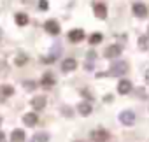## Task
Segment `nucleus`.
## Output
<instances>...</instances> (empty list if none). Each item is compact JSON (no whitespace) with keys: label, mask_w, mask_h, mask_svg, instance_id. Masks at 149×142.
Wrapping results in <instances>:
<instances>
[{"label":"nucleus","mask_w":149,"mask_h":142,"mask_svg":"<svg viewBox=\"0 0 149 142\" xmlns=\"http://www.w3.org/2000/svg\"><path fill=\"white\" fill-rule=\"evenodd\" d=\"M0 125H2V118H0Z\"/></svg>","instance_id":"bb28decb"},{"label":"nucleus","mask_w":149,"mask_h":142,"mask_svg":"<svg viewBox=\"0 0 149 142\" xmlns=\"http://www.w3.org/2000/svg\"><path fill=\"white\" fill-rule=\"evenodd\" d=\"M118 91H119L121 95L130 93V91H132V83H130V81H126V79H121V81H119V84H118Z\"/></svg>","instance_id":"9d476101"},{"label":"nucleus","mask_w":149,"mask_h":142,"mask_svg":"<svg viewBox=\"0 0 149 142\" xmlns=\"http://www.w3.org/2000/svg\"><path fill=\"white\" fill-rule=\"evenodd\" d=\"M37 121H39V116H37L35 112H26V114L23 116V123H25L26 126H35Z\"/></svg>","instance_id":"1a4fd4ad"},{"label":"nucleus","mask_w":149,"mask_h":142,"mask_svg":"<svg viewBox=\"0 0 149 142\" xmlns=\"http://www.w3.org/2000/svg\"><path fill=\"white\" fill-rule=\"evenodd\" d=\"M25 132L23 130H19V128H16V130H13V133H11V142H25Z\"/></svg>","instance_id":"9b49d317"},{"label":"nucleus","mask_w":149,"mask_h":142,"mask_svg":"<svg viewBox=\"0 0 149 142\" xmlns=\"http://www.w3.org/2000/svg\"><path fill=\"white\" fill-rule=\"evenodd\" d=\"M102 42V33H93L90 37V44H100Z\"/></svg>","instance_id":"aec40b11"},{"label":"nucleus","mask_w":149,"mask_h":142,"mask_svg":"<svg viewBox=\"0 0 149 142\" xmlns=\"http://www.w3.org/2000/svg\"><path fill=\"white\" fill-rule=\"evenodd\" d=\"M83 39H84V32L81 28H74V30L68 32V40L70 42H81Z\"/></svg>","instance_id":"7ed1b4c3"},{"label":"nucleus","mask_w":149,"mask_h":142,"mask_svg":"<svg viewBox=\"0 0 149 142\" xmlns=\"http://www.w3.org/2000/svg\"><path fill=\"white\" fill-rule=\"evenodd\" d=\"M25 86H26V90H33V88H35V84H33L32 81H26V83H25Z\"/></svg>","instance_id":"5701e85b"},{"label":"nucleus","mask_w":149,"mask_h":142,"mask_svg":"<svg viewBox=\"0 0 149 142\" xmlns=\"http://www.w3.org/2000/svg\"><path fill=\"white\" fill-rule=\"evenodd\" d=\"M139 46H140V49H149V35H144V37H140L139 39Z\"/></svg>","instance_id":"6ab92c4d"},{"label":"nucleus","mask_w":149,"mask_h":142,"mask_svg":"<svg viewBox=\"0 0 149 142\" xmlns=\"http://www.w3.org/2000/svg\"><path fill=\"white\" fill-rule=\"evenodd\" d=\"M0 142H6V133L0 132Z\"/></svg>","instance_id":"b1692460"},{"label":"nucleus","mask_w":149,"mask_h":142,"mask_svg":"<svg viewBox=\"0 0 149 142\" xmlns=\"http://www.w3.org/2000/svg\"><path fill=\"white\" fill-rule=\"evenodd\" d=\"M121 51H123V47H121V46L112 44V46H109V47L105 49V58H118V56L121 54Z\"/></svg>","instance_id":"39448f33"},{"label":"nucleus","mask_w":149,"mask_h":142,"mask_svg":"<svg viewBox=\"0 0 149 142\" xmlns=\"http://www.w3.org/2000/svg\"><path fill=\"white\" fill-rule=\"evenodd\" d=\"M119 121H121L123 125H126V126H132V125L135 123V112H133V111H123V112L119 114Z\"/></svg>","instance_id":"f03ea898"},{"label":"nucleus","mask_w":149,"mask_h":142,"mask_svg":"<svg viewBox=\"0 0 149 142\" xmlns=\"http://www.w3.org/2000/svg\"><path fill=\"white\" fill-rule=\"evenodd\" d=\"M40 84H42L44 88H51V86L54 84V76H53L51 72H46V74L42 76V81H40Z\"/></svg>","instance_id":"ddd939ff"},{"label":"nucleus","mask_w":149,"mask_h":142,"mask_svg":"<svg viewBox=\"0 0 149 142\" xmlns=\"http://www.w3.org/2000/svg\"><path fill=\"white\" fill-rule=\"evenodd\" d=\"M0 39H2V30H0Z\"/></svg>","instance_id":"a878e982"},{"label":"nucleus","mask_w":149,"mask_h":142,"mask_svg":"<svg viewBox=\"0 0 149 142\" xmlns=\"http://www.w3.org/2000/svg\"><path fill=\"white\" fill-rule=\"evenodd\" d=\"M47 140H49V135H47L46 132L35 133V135H33V139H32V142H47Z\"/></svg>","instance_id":"a211bd4d"},{"label":"nucleus","mask_w":149,"mask_h":142,"mask_svg":"<svg viewBox=\"0 0 149 142\" xmlns=\"http://www.w3.org/2000/svg\"><path fill=\"white\" fill-rule=\"evenodd\" d=\"M91 139H93L95 142H107L109 133H107V130H95V132L91 133Z\"/></svg>","instance_id":"0eeeda50"},{"label":"nucleus","mask_w":149,"mask_h":142,"mask_svg":"<svg viewBox=\"0 0 149 142\" xmlns=\"http://www.w3.org/2000/svg\"><path fill=\"white\" fill-rule=\"evenodd\" d=\"M32 107H33L35 111L44 109V107H46V97H35V98L32 100Z\"/></svg>","instance_id":"2eb2a0df"},{"label":"nucleus","mask_w":149,"mask_h":142,"mask_svg":"<svg viewBox=\"0 0 149 142\" xmlns=\"http://www.w3.org/2000/svg\"><path fill=\"white\" fill-rule=\"evenodd\" d=\"M76 67H77V61L74 58H65L61 61V70H63V72H72Z\"/></svg>","instance_id":"423d86ee"},{"label":"nucleus","mask_w":149,"mask_h":142,"mask_svg":"<svg viewBox=\"0 0 149 142\" xmlns=\"http://www.w3.org/2000/svg\"><path fill=\"white\" fill-rule=\"evenodd\" d=\"M39 7L42 11H47V0H39Z\"/></svg>","instance_id":"4be33fe9"},{"label":"nucleus","mask_w":149,"mask_h":142,"mask_svg":"<svg viewBox=\"0 0 149 142\" xmlns=\"http://www.w3.org/2000/svg\"><path fill=\"white\" fill-rule=\"evenodd\" d=\"M14 95V88L11 84H4V86H0V97L2 98H7V97H13Z\"/></svg>","instance_id":"dca6fc26"},{"label":"nucleus","mask_w":149,"mask_h":142,"mask_svg":"<svg viewBox=\"0 0 149 142\" xmlns=\"http://www.w3.org/2000/svg\"><path fill=\"white\" fill-rule=\"evenodd\" d=\"M14 21H16V25H18V26H25V25L28 23V16H26L25 13H18V14H16V18H14Z\"/></svg>","instance_id":"f3484780"},{"label":"nucleus","mask_w":149,"mask_h":142,"mask_svg":"<svg viewBox=\"0 0 149 142\" xmlns=\"http://www.w3.org/2000/svg\"><path fill=\"white\" fill-rule=\"evenodd\" d=\"M44 28H46V32L51 33V35H58V33H60V25H58L54 19L46 21V23H44Z\"/></svg>","instance_id":"20e7f679"},{"label":"nucleus","mask_w":149,"mask_h":142,"mask_svg":"<svg viewBox=\"0 0 149 142\" xmlns=\"http://www.w3.org/2000/svg\"><path fill=\"white\" fill-rule=\"evenodd\" d=\"M132 9H133V14H135L137 18H146V16H147V7H146L144 4H139V2H137V4H133Z\"/></svg>","instance_id":"6e6552de"},{"label":"nucleus","mask_w":149,"mask_h":142,"mask_svg":"<svg viewBox=\"0 0 149 142\" xmlns=\"http://www.w3.org/2000/svg\"><path fill=\"white\" fill-rule=\"evenodd\" d=\"M95 14H97V18H100V19H105L107 18V7L104 6V4H95Z\"/></svg>","instance_id":"f8f14e48"},{"label":"nucleus","mask_w":149,"mask_h":142,"mask_svg":"<svg viewBox=\"0 0 149 142\" xmlns=\"http://www.w3.org/2000/svg\"><path fill=\"white\" fill-rule=\"evenodd\" d=\"M23 63H26V56H25V54H19V56L16 58V65H23Z\"/></svg>","instance_id":"412c9836"},{"label":"nucleus","mask_w":149,"mask_h":142,"mask_svg":"<svg viewBox=\"0 0 149 142\" xmlns=\"http://www.w3.org/2000/svg\"><path fill=\"white\" fill-rule=\"evenodd\" d=\"M146 81H147V83H149V72H147V74H146Z\"/></svg>","instance_id":"393cba45"},{"label":"nucleus","mask_w":149,"mask_h":142,"mask_svg":"<svg viewBox=\"0 0 149 142\" xmlns=\"http://www.w3.org/2000/svg\"><path fill=\"white\" fill-rule=\"evenodd\" d=\"M126 70H128V65L125 61H116L109 70V76H121V74H126Z\"/></svg>","instance_id":"f257e3e1"},{"label":"nucleus","mask_w":149,"mask_h":142,"mask_svg":"<svg viewBox=\"0 0 149 142\" xmlns=\"http://www.w3.org/2000/svg\"><path fill=\"white\" fill-rule=\"evenodd\" d=\"M77 111H79L81 116H90L91 114V104L90 102H81L77 105Z\"/></svg>","instance_id":"4468645a"}]
</instances>
